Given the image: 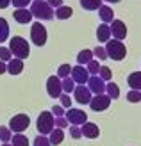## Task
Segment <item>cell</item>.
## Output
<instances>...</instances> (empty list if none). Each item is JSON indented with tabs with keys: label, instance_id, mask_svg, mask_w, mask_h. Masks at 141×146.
I'll list each match as a JSON object with an SVG mask.
<instances>
[{
	"label": "cell",
	"instance_id": "cell-1",
	"mask_svg": "<svg viewBox=\"0 0 141 146\" xmlns=\"http://www.w3.org/2000/svg\"><path fill=\"white\" fill-rule=\"evenodd\" d=\"M31 13H32V16L34 18H38V20H52V18H55V11H54V7H52L47 0H32V4H31Z\"/></svg>",
	"mask_w": 141,
	"mask_h": 146
},
{
	"label": "cell",
	"instance_id": "cell-2",
	"mask_svg": "<svg viewBox=\"0 0 141 146\" xmlns=\"http://www.w3.org/2000/svg\"><path fill=\"white\" fill-rule=\"evenodd\" d=\"M9 50L14 57H18L21 61L31 55V46H29L27 39L21 38V36H13L11 41H9Z\"/></svg>",
	"mask_w": 141,
	"mask_h": 146
},
{
	"label": "cell",
	"instance_id": "cell-3",
	"mask_svg": "<svg viewBox=\"0 0 141 146\" xmlns=\"http://www.w3.org/2000/svg\"><path fill=\"white\" fill-rule=\"evenodd\" d=\"M36 128L41 135H50V132L55 128V116L50 111H43L36 119Z\"/></svg>",
	"mask_w": 141,
	"mask_h": 146
},
{
	"label": "cell",
	"instance_id": "cell-4",
	"mask_svg": "<svg viewBox=\"0 0 141 146\" xmlns=\"http://www.w3.org/2000/svg\"><path fill=\"white\" fill-rule=\"evenodd\" d=\"M106 52L107 57L113 61H123L127 57V46L123 45V41L120 39H109L106 43Z\"/></svg>",
	"mask_w": 141,
	"mask_h": 146
},
{
	"label": "cell",
	"instance_id": "cell-5",
	"mask_svg": "<svg viewBox=\"0 0 141 146\" xmlns=\"http://www.w3.org/2000/svg\"><path fill=\"white\" fill-rule=\"evenodd\" d=\"M47 27L39 23V21H34L32 27H31V41L34 43L36 46H45L47 43Z\"/></svg>",
	"mask_w": 141,
	"mask_h": 146
},
{
	"label": "cell",
	"instance_id": "cell-6",
	"mask_svg": "<svg viewBox=\"0 0 141 146\" xmlns=\"http://www.w3.org/2000/svg\"><path fill=\"white\" fill-rule=\"evenodd\" d=\"M31 125V118L27 114H16L9 119V128L14 134H23Z\"/></svg>",
	"mask_w": 141,
	"mask_h": 146
},
{
	"label": "cell",
	"instance_id": "cell-7",
	"mask_svg": "<svg viewBox=\"0 0 141 146\" xmlns=\"http://www.w3.org/2000/svg\"><path fill=\"white\" fill-rule=\"evenodd\" d=\"M64 118L68 119V123L70 125H77V127H82L84 123L88 121V114L82 111V109H68L66 111V114H64Z\"/></svg>",
	"mask_w": 141,
	"mask_h": 146
},
{
	"label": "cell",
	"instance_id": "cell-8",
	"mask_svg": "<svg viewBox=\"0 0 141 146\" xmlns=\"http://www.w3.org/2000/svg\"><path fill=\"white\" fill-rule=\"evenodd\" d=\"M47 93L50 98H59L63 94V80L57 75H50L47 80Z\"/></svg>",
	"mask_w": 141,
	"mask_h": 146
},
{
	"label": "cell",
	"instance_id": "cell-9",
	"mask_svg": "<svg viewBox=\"0 0 141 146\" xmlns=\"http://www.w3.org/2000/svg\"><path fill=\"white\" fill-rule=\"evenodd\" d=\"M73 96H75V100L80 105H90V102L93 98V93L90 91V87H88L86 84H77L75 91H73Z\"/></svg>",
	"mask_w": 141,
	"mask_h": 146
},
{
	"label": "cell",
	"instance_id": "cell-10",
	"mask_svg": "<svg viewBox=\"0 0 141 146\" xmlns=\"http://www.w3.org/2000/svg\"><path fill=\"white\" fill-rule=\"evenodd\" d=\"M109 105H111V98L107 96L106 93H104V94H95V96L91 98V102H90V107L93 109L95 112L106 111V109H109Z\"/></svg>",
	"mask_w": 141,
	"mask_h": 146
},
{
	"label": "cell",
	"instance_id": "cell-11",
	"mask_svg": "<svg viewBox=\"0 0 141 146\" xmlns=\"http://www.w3.org/2000/svg\"><path fill=\"white\" fill-rule=\"evenodd\" d=\"M109 27H111L113 39H120V41H123L125 38H127V25H125L122 20H113V21L109 23Z\"/></svg>",
	"mask_w": 141,
	"mask_h": 146
},
{
	"label": "cell",
	"instance_id": "cell-12",
	"mask_svg": "<svg viewBox=\"0 0 141 146\" xmlns=\"http://www.w3.org/2000/svg\"><path fill=\"white\" fill-rule=\"evenodd\" d=\"M73 80H75V84H88V80H90V71H88V68L84 66H73L72 68V75H70Z\"/></svg>",
	"mask_w": 141,
	"mask_h": 146
},
{
	"label": "cell",
	"instance_id": "cell-13",
	"mask_svg": "<svg viewBox=\"0 0 141 146\" xmlns=\"http://www.w3.org/2000/svg\"><path fill=\"white\" fill-rule=\"evenodd\" d=\"M86 86L90 87V91L93 93V96H95V94H104V93H106V82H104L98 75H91Z\"/></svg>",
	"mask_w": 141,
	"mask_h": 146
},
{
	"label": "cell",
	"instance_id": "cell-14",
	"mask_svg": "<svg viewBox=\"0 0 141 146\" xmlns=\"http://www.w3.org/2000/svg\"><path fill=\"white\" fill-rule=\"evenodd\" d=\"M80 130H82V135L88 137V139H96V137L100 135V128L93 121H86L84 125L80 127Z\"/></svg>",
	"mask_w": 141,
	"mask_h": 146
},
{
	"label": "cell",
	"instance_id": "cell-15",
	"mask_svg": "<svg viewBox=\"0 0 141 146\" xmlns=\"http://www.w3.org/2000/svg\"><path fill=\"white\" fill-rule=\"evenodd\" d=\"M13 16H14V20L18 21V23H31L32 21V13H31V9H27V7H23V9H14V13H13Z\"/></svg>",
	"mask_w": 141,
	"mask_h": 146
},
{
	"label": "cell",
	"instance_id": "cell-16",
	"mask_svg": "<svg viewBox=\"0 0 141 146\" xmlns=\"http://www.w3.org/2000/svg\"><path fill=\"white\" fill-rule=\"evenodd\" d=\"M111 38H113V34H111V27H109V23H102V25H98V29H96V39H98L100 43H107Z\"/></svg>",
	"mask_w": 141,
	"mask_h": 146
},
{
	"label": "cell",
	"instance_id": "cell-17",
	"mask_svg": "<svg viewBox=\"0 0 141 146\" xmlns=\"http://www.w3.org/2000/svg\"><path fill=\"white\" fill-rule=\"evenodd\" d=\"M23 71V61L18 59V57H13V59L7 62V73L11 75H20Z\"/></svg>",
	"mask_w": 141,
	"mask_h": 146
},
{
	"label": "cell",
	"instance_id": "cell-18",
	"mask_svg": "<svg viewBox=\"0 0 141 146\" xmlns=\"http://www.w3.org/2000/svg\"><path fill=\"white\" fill-rule=\"evenodd\" d=\"M127 84H129L130 89L141 91V71H132L127 78Z\"/></svg>",
	"mask_w": 141,
	"mask_h": 146
},
{
	"label": "cell",
	"instance_id": "cell-19",
	"mask_svg": "<svg viewBox=\"0 0 141 146\" xmlns=\"http://www.w3.org/2000/svg\"><path fill=\"white\" fill-rule=\"evenodd\" d=\"M98 14H100V20L104 23H111V21L114 20V11H113V7H109V5H102L98 9Z\"/></svg>",
	"mask_w": 141,
	"mask_h": 146
},
{
	"label": "cell",
	"instance_id": "cell-20",
	"mask_svg": "<svg viewBox=\"0 0 141 146\" xmlns=\"http://www.w3.org/2000/svg\"><path fill=\"white\" fill-rule=\"evenodd\" d=\"M95 59V55H93V50H88V48H84V50H80V52L77 54V64H80V66H84V64H88L90 61H93Z\"/></svg>",
	"mask_w": 141,
	"mask_h": 146
},
{
	"label": "cell",
	"instance_id": "cell-21",
	"mask_svg": "<svg viewBox=\"0 0 141 146\" xmlns=\"http://www.w3.org/2000/svg\"><path fill=\"white\" fill-rule=\"evenodd\" d=\"M63 139H64V130H63V128H54V130L50 132V135H48V141H50L52 146L61 144Z\"/></svg>",
	"mask_w": 141,
	"mask_h": 146
},
{
	"label": "cell",
	"instance_id": "cell-22",
	"mask_svg": "<svg viewBox=\"0 0 141 146\" xmlns=\"http://www.w3.org/2000/svg\"><path fill=\"white\" fill-rule=\"evenodd\" d=\"M72 14H73V9L70 5H61V7L55 9V18L57 20H68V18H72Z\"/></svg>",
	"mask_w": 141,
	"mask_h": 146
},
{
	"label": "cell",
	"instance_id": "cell-23",
	"mask_svg": "<svg viewBox=\"0 0 141 146\" xmlns=\"http://www.w3.org/2000/svg\"><path fill=\"white\" fill-rule=\"evenodd\" d=\"M106 94L111 98V100H118L120 98V87L114 82H107L106 84Z\"/></svg>",
	"mask_w": 141,
	"mask_h": 146
},
{
	"label": "cell",
	"instance_id": "cell-24",
	"mask_svg": "<svg viewBox=\"0 0 141 146\" xmlns=\"http://www.w3.org/2000/svg\"><path fill=\"white\" fill-rule=\"evenodd\" d=\"M79 2L86 11H96L102 7V0H79Z\"/></svg>",
	"mask_w": 141,
	"mask_h": 146
},
{
	"label": "cell",
	"instance_id": "cell-25",
	"mask_svg": "<svg viewBox=\"0 0 141 146\" xmlns=\"http://www.w3.org/2000/svg\"><path fill=\"white\" fill-rule=\"evenodd\" d=\"M7 38H9V23L5 18H0V43L7 41Z\"/></svg>",
	"mask_w": 141,
	"mask_h": 146
},
{
	"label": "cell",
	"instance_id": "cell-26",
	"mask_svg": "<svg viewBox=\"0 0 141 146\" xmlns=\"http://www.w3.org/2000/svg\"><path fill=\"white\" fill-rule=\"evenodd\" d=\"M11 144L13 146H29V139L23 134H14L13 139H11Z\"/></svg>",
	"mask_w": 141,
	"mask_h": 146
},
{
	"label": "cell",
	"instance_id": "cell-27",
	"mask_svg": "<svg viewBox=\"0 0 141 146\" xmlns=\"http://www.w3.org/2000/svg\"><path fill=\"white\" fill-rule=\"evenodd\" d=\"M73 91H75V80H73L72 77L63 78V93L70 94V93H73Z\"/></svg>",
	"mask_w": 141,
	"mask_h": 146
},
{
	"label": "cell",
	"instance_id": "cell-28",
	"mask_svg": "<svg viewBox=\"0 0 141 146\" xmlns=\"http://www.w3.org/2000/svg\"><path fill=\"white\" fill-rule=\"evenodd\" d=\"M72 75V66L70 64H61V66H59V70H57V77L59 78H68Z\"/></svg>",
	"mask_w": 141,
	"mask_h": 146
},
{
	"label": "cell",
	"instance_id": "cell-29",
	"mask_svg": "<svg viewBox=\"0 0 141 146\" xmlns=\"http://www.w3.org/2000/svg\"><path fill=\"white\" fill-rule=\"evenodd\" d=\"M13 139V132L9 127H0V141L2 143H9Z\"/></svg>",
	"mask_w": 141,
	"mask_h": 146
},
{
	"label": "cell",
	"instance_id": "cell-30",
	"mask_svg": "<svg viewBox=\"0 0 141 146\" xmlns=\"http://www.w3.org/2000/svg\"><path fill=\"white\" fill-rule=\"evenodd\" d=\"M86 68H88V71H90V75H98V71H100V64H98V59H93V61H90L86 64Z\"/></svg>",
	"mask_w": 141,
	"mask_h": 146
},
{
	"label": "cell",
	"instance_id": "cell-31",
	"mask_svg": "<svg viewBox=\"0 0 141 146\" xmlns=\"http://www.w3.org/2000/svg\"><path fill=\"white\" fill-rule=\"evenodd\" d=\"M98 77L104 80V82H111V78H113V71H111V68H107V66H102L100 71H98Z\"/></svg>",
	"mask_w": 141,
	"mask_h": 146
},
{
	"label": "cell",
	"instance_id": "cell-32",
	"mask_svg": "<svg viewBox=\"0 0 141 146\" xmlns=\"http://www.w3.org/2000/svg\"><path fill=\"white\" fill-rule=\"evenodd\" d=\"M93 55H95L98 61H106V59H107L106 46H96V48H93Z\"/></svg>",
	"mask_w": 141,
	"mask_h": 146
},
{
	"label": "cell",
	"instance_id": "cell-33",
	"mask_svg": "<svg viewBox=\"0 0 141 146\" xmlns=\"http://www.w3.org/2000/svg\"><path fill=\"white\" fill-rule=\"evenodd\" d=\"M127 102H130V104H138V102H141V91L130 89L127 93Z\"/></svg>",
	"mask_w": 141,
	"mask_h": 146
},
{
	"label": "cell",
	"instance_id": "cell-34",
	"mask_svg": "<svg viewBox=\"0 0 141 146\" xmlns=\"http://www.w3.org/2000/svg\"><path fill=\"white\" fill-rule=\"evenodd\" d=\"M13 59V54H11V50L9 48H5V46H0V61H4V62H9Z\"/></svg>",
	"mask_w": 141,
	"mask_h": 146
},
{
	"label": "cell",
	"instance_id": "cell-35",
	"mask_svg": "<svg viewBox=\"0 0 141 146\" xmlns=\"http://www.w3.org/2000/svg\"><path fill=\"white\" fill-rule=\"evenodd\" d=\"M59 102H61V107H64L66 111H68V109H72V98H70V94L63 93L61 96H59Z\"/></svg>",
	"mask_w": 141,
	"mask_h": 146
},
{
	"label": "cell",
	"instance_id": "cell-36",
	"mask_svg": "<svg viewBox=\"0 0 141 146\" xmlns=\"http://www.w3.org/2000/svg\"><path fill=\"white\" fill-rule=\"evenodd\" d=\"M34 146H52V144H50V141H48L47 135H41V134H39V135L34 139Z\"/></svg>",
	"mask_w": 141,
	"mask_h": 146
},
{
	"label": "cell",
	"instance_id": "cell-37",
	"mask_svg": "<svg viewBox=\"0 0 141 146\" xmlns=\"http://www.w3.org/2000/svg\"><path fill=\"white\" fill-rule=\"evenodd\" d=\"M70 135H72V139H80V137H82V130H80V127L72 125L70 127Z\"/></svg>",
	"mask_w": 141,
	"mask_h": 146
},
{
	"label": "cell",
	"instance_id": "cell-38",
	"mask_svg": "<svg viewBox=\"0 0 141 146\" xmlns=\"http://www.w3.org/2000/svg\"><path fill=\"white\" fill-rule=\"evenodd\" d=\"M11 4L16 7V9H23V7L32 4V0H11Z\"/></svg>",
	"mask_w": 141,
	"mask_h": 146
},
{
	"label": "cell",
	"instance_id": "cell-39",
	"mask_svg": "<svg viewBox=\"0 0 141 146\" xmlns=\"http://www.w3.org/2000/svg\"><path fill=\"white\" fill-rule=\"evenodd\" d=\"M70 127V123H68V119L64 118V116H61V118H55V128H68Z\"/></svg>",
	"mask_w": 141,
	"mask_h": 146
},
{
	"label": "cell",
	"instance_id": "cell-40",
	"mask_svg": "<svg viewBox=\"0 0 141 146\" xmlns=\"http://www.w3.org/2000/svg\"><path fill=\"white\" fill-rule=\"evenodd\" d=\"M50 112L54 114L55 118H61V116H64V114H66V112H64V107H61V105H54Z\"/></svg>",
	"mask_w": 141,
	"mask_h": 146
},
{
	"label": "cell",
	"instance_id": "cell-41",
	"mask_svg": "<svg viewBox=\"0 0 141 146\" xmlns=\"http://www.w3.org/2000/svg\"><path fill=\"white\" fill-rule=\"evenodd\" d=\"M47 2H48L52 7H55V9H57V7H61V5H64L63 0H47Z\"/></svg>",
	"mask_w": 141,
	"mask_h": 146
},
{
	"label": "cell",
	"instance_id": "cell-42",
	"mask_svg": "<svg viewBox=\"0 0 141 146\" xmlns=\"http://www.w3.org/2000/svg\"><path fill=\"white\" fill-rule=\"evenodd\" d=\"M5 71H7V62H4V61H0V75H4Z\"/></svg>",
	"mask_w": 141,
	"mask_h": 146
},
{
	"label": "cell",
	"instance_id": "cell-43",
	"mask_svg": "<svg viewBox=\"0 0 141 146\" xmlns=\"http://www.w3.org/2000/svg\"><path fill=\"white\" fill-rule=\"evenodd\" d=\"M11 0H0V9H5V7H9Z\"/></svg>",
	"mask_w": 141,
	"mask_h": 146
},
{
	"label": "cell",
	"instance_id": "cell-44",
	"mask_svg": "<svg viewBox=\"0 0 141 146\" xmlns=\"http://www.w3.org/2000/svg\"><path fill=\"white\" fill-rule=\"evenodd\" d=\"M106 2H109V4H118L120 0H106Z\"/></svg>",
	"mask_w": 141,
	"mask_h": 146
},
{
	"label": "cell",
	"instance_id": "cell-45",
	"mask_svg": "<svg viewBox=\"0 0 141 146\" xmlns=\"http://www.w3.org/2000/svg\"><path fill=\"white\" fill-rule=\"evenodd\" d=\"M2 146H13V144H11V143H4Z\"/></svg>",
	"mask_w": 141,
	"mask_h": 146
}]
</instances>
